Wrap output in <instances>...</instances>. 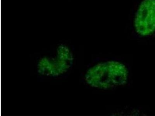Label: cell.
<instances>
[{
    "mask_svg": "<svg viewBox=\"0 0 155 116\" xmlns=\"http://www.w3.org/2000/svg\"><path fill=\"white\" fill-rule=\"evenodd\" d=\"M128 74V69L124 64L111 61L91 67L86 74L85 80L94 88L108 89L125 85Z\"/></svg>",
    "mask_w": 155,
    "mask_h": 116,
    "instance_id": "1",
    "label": "cell"
},
{
    "mask_svg": "<svg viewBox=\"0 0 155 116\" xmlns=\"http://www.w3.org/2000/svg\"><path fill=\"white\" fill-rule=\"evenodd\" d=\"M134 25L138 34L150 35L155 31V0H143L136 14Z\"/></svg>",
    "mask_w": 155,
    "mask_h": 116,
    "instance_id": "2",
    "label": "cell"
}]
</instances>
